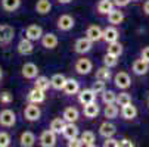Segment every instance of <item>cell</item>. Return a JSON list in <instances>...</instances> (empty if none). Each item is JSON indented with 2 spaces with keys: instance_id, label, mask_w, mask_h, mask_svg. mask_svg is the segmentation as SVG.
I'll use <instances>...</instances> for the list:
<instances>
[{
  "instance_id": "33",
  "label": "cell",
  "mask_w": 149,
  "mask_h": 147,
  "mask_svg": "<svg viewBox=\"0 0 149 147\" xmlns=\"http://www.w3.org/2000/svg\"><path fill=\"white\" fill-rule=\"evenodd\" d=\"M118 106L115 103H112V104H106L105 106V110H103V115H105V118H108V119H114V118H117L118 116Z\"/></svg>"
},
{
  "instance_id": "23",
  "label": "cell",
  "mask_w": 149,
  "mask_h": 147,
  "mask_svg": "<svg viewBox=\"0 0 149 147\" xmlns=\"http://www.w3.org/2000/svg\"><path fill=\"white\" fill-rule=\"evenodd\" d=\"M121 116H123L124 119H127V121L134 119V118L137 116V109H136V106H133V103L127 104V106H123V108H121Z\"/></svg>"
},
{
  "instance_id": "4",
  "label": "cell",
  "mask_w": 149,
  "mask_h": 147,
  "mask_svg": "<svg viewBox=\"0 0 149 147\" xmlns=\"http://www.w3.org/2000/svg\"><path fill=\"white\" fill-rule=\"evenodd\" d=\"M38 141H40L41 147H55L56 146V134L52 130H46L40 134Z\"/></svg>"
},
{
  "instance_id": "38",
  "label": "cell",
  "mask_w": 149,
  "mask_h": 147,
  "mask_svg": "<svg viewBox=\"0 0 149 147\" xmlns=\"http://www.w3.org/2000/svg\"><path fill=\"white\" fill-rule=\"evenodd\" d=\"M80 140L83 141V144H84V146H89V144H95L96 137H95V134H93L92 131H84V133L81 134Z\"/></svg>"
},
{
  "instance_id": "12",
  "label": "cell",
  "mask_w": 149,
  "mask_h": 147,
  "mask_svg": "<svg viewBox=\"0 0 149 147\" xmlns=\"http://www.w3.org/2000/svg\"><path fill=\"white\" fill-rule=\"evenodd\" d=\"M46 91H43V90H38V88H33V90H30L28 91V94H27V100L30 101V103H34V104H40V103H43L45 100H46V94H45Z\"/></svg>"
},
{
  "instance_id": "5",
  "label": "cell",
  "mask_w": 149,
  "mask_h": 147,
  "mask_svg": "<svg viewBox=\"0 0 149 147\" xmlns=\"http://www.w3.org/2000/svg\"><path fill=\"white\" fill-rule=\"evenodd\" d=\"M92 47H93V41H90L87 37L78 38V40L75 41V44H74V50H75V53H78V55H86V53H89V52L92 50Z\"/></svg>"
},
{
  "instance_id": "47",
  "label": "cell",
  "mask_w": 149,
  "mask_h": 147,
  "mask_svg": "<svg viewBox=\"0 0 149 147\" xmlns=\"http://www.w3.org/2000/svg\"><path fill=\"white\" fill-rule=\"evenodd\" d=\"M143 12L149 16V0H148V2H145V5H143Z\"/></svg>"
},
{
  "instance_id": "44",
  "label": "cell",
  "mask_w": 149,
  "mask_h": 147,
  "mask_svg": "<svg viewBox=\"0 0 149 147\" xmlns=\"http://www.w3.org/2000/svg\"><path fill=\"white\" fill-rule=\"evenodd\" d=\"M140 57H142L145 62H148V63H149V46L142 49V52H140Z\"/></svg>"
},
{
  "instance_id": "37",
  "label": "cell",
  "mask_w": 149,
  "mask_h": 147,
  "mask_svg": "<svg viewBox=\"0 0 149 147\" xmlns=\"http://www.w3.org/2000/svg\"><path fill=\"white\" fill-rule=\"evenodd\" d=\"M117 63H118V57H115V56H112V55H109V53H106L105 55V57H103V66H106V68H114V66H117Z\"/></svg>"
},
{
  "instance_id": "20",
  "label": "cell",
  "mask_w": 149,
  "mask_h": 147,
  "mask_svg": "<svg viewBox=\"0 0 149 147\" xmlns=\"http://www.w3.org/2000/svg\"><path fill=\"white\" fill-rule=\"evenodd\" d=\"M19 144L21 147H33L36 144V135L31 131H24L19 137Z\"/></svg>"
},
{
  "instance_id": "8",
  "label": "cell",
  "mask_w": 149,
  "mask_h": 147,
  "mask_svg": "<svg viewBox=\"0 0 149 147\" xmlns=\"http://www.w3.org/2000/svg\"><path fill=\"white\" fill-rule=\"evenodd\" d=\"M21 74L27 79H36L38 77V66L36 63H33V62H27L21 68Z\"/></svg>"
},
{
  "instance_id": "2",
  "label": "cell",
  "mask_w": 149,
  "mask_h": 147,
  "mask_svg": "<svg viewBox=\"0 0 149 147\" xmlns=\"http://www.w3.org/2000/svg\"><path fill=\"white\" fill-rule=\"evenodd\" d=\"M16 124V113L10 109H3L0 110V127L5 128H12Z\"/></svg>"
},
{
  "instance_id": "27",
  "label": "cell",
  "mask_w": 149,
  "mask_h": 147,
  "mask_svg": "<svg viewBox=\"0 0 149 147\" xmlns=\"http://www.w3.org/2000/svg\"><path fill=\"white\" fill-rule=\"evenodd\" d=\"M52 10V3L49 0H37L36 3V12L38 15H46Z\"/></svg>"
},
{
  "instance_id": "17",
  "label": "cell",
  "mask_w": 149,
  "mask_h": 147,
  "mask_svg": "<svg viewBox=\"0 0 149 147\" xmlns=\"http://www.w3.org/2000/svg\"><path fill=\"white\" fill-rule=\"evenodd\" d=\"M118 37H120V32H118V30L112 25V27H106V28L103 30V38H102V40H105L108 44H111V43H115V41H118Z\"/></svg>"
},
{
  "instance_id": "7",
  "label": "cell",
  "mask_w": 149,
  "mask_h": 147,
  "mask_svg": "<svg viewBox=\"0 0 149 147\" xmlns=\"http://www.w3.org/2000/svg\"><path fill=\"white\" fill-rule=\"evenodd\" d=\"M16 50H18V53L21 55V56H28V55H31L33 52H34V41H31V40H28V38H21L19 40V43H18V46H16Z\"/></svg>"
},
{
  "instance_id": "22",
  "label": "cell",
  "mask_w": 149,
  "mask_h": 147,
  "mask_svg": "<svg viewBox=\"0 0 149 147\" xmlns=\"http://www.w3.org/2000/svg\"><path fill=\"white\" fill-rule=\"evenodd\" d=\"M114 6L115 5L112 0H99L96 9H97V13H100V15H108L114 9Z\"/></svg>"
},
{
  "instance_id": "19",
  "label": "cell",
  "mask_w": 149,
  "mask_h": 147,
  "mask_svg": "<svg viewBox=\"0 0 149 147\" xmlns=\"http://www.w3.org/2000/svg\"><path fill=\"white\" fill-rule=\"evenodd\" d=\"M132 69H133V72H134L136 75H145V74H148V71H149V63H148V62H145V60L140 57V59H136V60L133 62Z\"/></svg>"
},
{
  "instance_id": "21",
  "label": "cell",
  "mask_w": 149,
  "mask_h": 147,
  "mask_svg": "<svg viewBox=\"0 0 149 147\" xmlns=\"http://www.w3.org/2000/svg\"><path fill=\"white\" fill-rule=\"evenodd\" d=\"M67 82V77L63 74H55L50 78V87L55 90H63V86Z\"/></svg>"
},
{
  "instance_id": "31",
  "label": "cell",
  "mask_w": 149,
  "mask_h": 147,
  "mask_svg": "<svg viewBox=\"0 0 149 147\" xmlns=\"http://www.w3.org/2000/svg\"><path fill=\"white\" fill-rule=\"evenodd\" d=\"M84 116L86 118H96L99 115V106H97V103H90V104H86L84 106Z\"/></svg>"
},
{
  "instance_id": "40",
  "label": "cell",
  "mask_w": 149,
  "mask_h": 147,
  "mask_svg": "<svg viewBox=\"0 0 149 147\" xmlns=\"http://www.w3.org/2000/svg\"><path fill=\"white\" fill-rule=\"evenodd\" d=\"M0 101H2L3 104H10L13 101V96L10 91H2L0 93Z\"/></svg>"
},
{
  "instance_id": "1",
  "label": "cell",
  "mask_w": 149,
  "mask_h": 147,
  "mask_svg": "<svg viewBox=\"0 0 149 147\" xmlns=\"http://www.w3.org/2000/svg\"><path fill=\"white\" fill-rule=\"evenodd\" d=\"M15 38V28L8 24H0V46L10 44Z\"/></svg>"
},
{
  "instance_id": "50",
  "label": "cell",
  "mask_w": 149,
  "mask_h": 147,
  "mask_svg": "<svg viewBox=\"0 0 149 147\" xmlns=\"http://www.w3.org/2000/svg\"><path fill=\"white\" fill-rule=\"evenodd\" d=\"M2 77H3V72H2V68H0V79H2Z\"/></svg>"
},
{
  "instance_id": "29",
  "label": "cell",
  "mask_w": 149,
  "mask_h": 147,
  "mask_svg": "<svg viewBox=\"0 0 149 147\" xmlns=\"http://www.w3.org/2000/svg\"><path fill=\"white\" fill-rule=\"evenodd\" d=\"M65 125H67V122H65L63 118H55L50 122V128L49 130H52L55 134H61L63 131V128H65Z\"/></svg>"
},
{
  "instance_id": "36",
  "label": "cell",
  "mask_w": 149,
  "mask_h": 147,
  "mask_svg": "<svg viewBox=\"0 0 149 147\" xmlns=\"http://www.w3.org/2000/svg\"><path fill=\"white\" fill-rule=\"evenodd\" d=\"M118 106H127V104H130L132 103V97H130V94L129 93H120V94H117V101H115Z\"/></svg>"
},
{
  "instance_id": "30",
  "label": "cell",
  "mask_w": 149,
  "mask_h": 147,
  "mask_svg": "<svg viewBox=\"0 0 149 147\" xmlns=\"http://www.w3.org/2000/svg\"><path fill=\"white\" fill-rule=\"evenodd\" d=\"M34 87L36 88H38V90H43V91H46V90H49V87H50V79L47 78V77H37L36 79H34Z\"/></svg>"
},
{
  "instance_id": "28",
  "label": "cell",
  "mask_w": 149,
  "mask_h": 147,
  "mask_svg": "<svg viewBox=\"0 0 149 147\" xmlns=\"http://www.w3.org/2000/svg\"><path fill=\"white\" fill-rule=\"evenodd\" d=\"M0 5L5 12H15L21 6V0H2Z\"/></svg>"
},
{
  "instance_id": "35",
  "label": "cell",
  "mask_w": 149,
  "mask_h": 147,
  "mask_svg": "<svg viewBox=\"0 0 149 147\" xmlns=\"http://www.w3.org/2000/svg\"><path fill=\"white\" fill-rule=\"evenodd\" d=\"M102 101L105 104H112V103L117 101V94L112 90H105L102 93Z\"/></svg>"
},
{
  "instance_id": "16",
  "label": "cell",
  "mask_w": 149,
  "mask_h": 147,
  "mask_svg": "<svg viewBox=\"0 0 149 147\" xmlns=\"http://www.w3.org/2000/svg\"><path fill=\"white\" fill-rule=\"evenodd\" d=\"M115 133H117V128H115L114 124H111V122H108V121L103 122V124H100V127H99V134H100L102 137L111 138V137L115 135Z\"/></svg>"
},
{
  "instance_id": "15",
  "label": "cell",
  "mask_w": 149,
  "mask_h": 147,
  "mask_svg": "<svg viewBox=\"0 0 149 147\" xmlns=\"http://www.w3.org/2000/svg\"><path fill=\"white\" fill-rule=\"evenodd\" d=\"M86 37L93 41V43H96V41L102 40L103 38V30L97 25H90L87 30H86Z\"/></svg>"
},
{
  "instance_id": "45",
  "label": "cell",
  "mask_w": 149,
  "mask_h": 147,
  "mask_svg": "<svg viewBox=\"0 0 149 147\" xmlns=\"http://www.w3.org/2000/svg\"><path fill=\"white\" fill-rule=\"evenodd\" d=\"M118 147H134V144L130 141V140H127V138H123L118 141Z\"/></svg>"
},
{
  "instance_id": "6",
  "label": "cell",
  "mask_w": 149,
  "mask_h": 147,
  "mask_svg": "<svg viewBox=\"0 0 149 147\" xmlns=\"http://www.w3.org/2000/svg\"><path fill=\"white\" fill-rule=\"evenodd\" d=\"M75 72L80 74V75H87L90 74V71L93 69V63H92V60L87 59V57H81L75 62Z\"/></svg>"
},
{
  "instance_id": "43",
  "label": "cell",
  "mask_w": 149,
  "mask_h": 147,
  "mask_svg": "<svg viewBox=\"0 0 149 147\" xmlns=\"http://www.w3.org/2000/svg\"><path fill=\"white\" fill-rule=\"evenodd\" d=\"M68 147H83V141L80 140V138H71L70 141H68Z\"/></svg>"
},
{
  "instance_id": "42",
  "label": "cell",
  "mask_w": 149,
  "mask_h": 147,
  "mask_svg": "<svg viewBox=\"0 0 149 147\" xmlns=\"http://www.w3.org/2000/svg\"><path fill=\"white\" fill-rule=\"evenodd\" d=\"M103 147H118V140H114L112 137L111 138H106L103 141Z\"/></svg>"
},
{
  "instance_id": "26",
  "label": "cell",
  "mask_w": 149,
  "mask_h": 147,
  "mask_svg": "<svg viewBox=\"0 0 149 147\" xmlns=\"http://www.w3.org/2000/svg\"><path fill=\"white\" fill-rule=\"evenodd\" d=\"M62 135L65 137V138H68V140L75 138V137L78 135V127H77L75 124H70V122H67L65 128H63V131H62Z\"/></svg>"
},
{
  "instance_id": "3",
  "label": "cell",
  "mask_w": 149,
  "mask_h": 147,
  "mask_svg": "<svg viewBox=\"0 0 149 147\" xmlns=\"http://www.w3.org/2000/svg\"><path fill=\"white\" fill-rule=\"evenodd\" d=\"M40 116H41V110H40V108L37 106V104L28 103L27 106H25V109H24V118H25L27 121L36 122V121L40 119Z\"/></svg>"
},
{
  "instance_id": "49",
  "label": "cell",
  "mask_w": 149,
  "mask_h": 147,
  "mask_svg": "<svg viewBox=\"0 0 149 147\" xmlns=\"http://www.w3.org/2000/svg\"><path fill=\"white\" fill-rule=\"evenodd\" d=\"M86 147H97L96 144H89V146H86Z\"/></svg>"
},
{
  "instance_id": "39",
  "label": "cell",
  "mask_w": 149,
  "mask_h": 147,
  "mask_svg": "<svg viewBox=\"0 0 149 147\" xmlns=\"http://www.w3.org/2000/svg\"><path fill=\"white\" fill-rule=\"evenodd\" d=\"M10 141H12V138L6 131H0V147H9Z\"/></svg>"
},
{
  "instance_id": "25",
  "label": "cell",
  "mask_w": 149,
  "mask_h": 147,
  "mask_svg": "<svg viewBox=\"0 0 149 147\" xmlns=\"http://www.w3.org/2000/svg\"><path fill=\"white\" fill-rule=\"evenodd\" d=\"M78 116H80L78 110L75 108H72V106L67 108L65 110H63V113H62V118L65 119V122H70V124H74L78 119Z\"/></svg>"
},
{
  "instance_id": "9",
  "label": "cell",
  "mask_w": 149,
  "mask_h": 147,
  "mask_svg": "<svg viewBox=\"0 0 149 147\" xmlns=\"http://www.w3.org/2000/svg\"><path fill=\"white\" fill-rule=\"evenodd\" d=\"M114 84L121 88V90H125V88H129L132 86V79H130V75L124 72V71H120L115 77H114Z\"/></svg>"
},
{
  "instance_id": "41",
  "label": "cell",
  "mask_w": 149,
  "mask_h": 147,
  "mask_svg": "<svg viewBox=\"0 0 149 147\" xmlns=\"http://www.w3.org/2000/svg\"><path fill=\"white\" fill-rule=\"evenodd\" d=\"M92 90L97 94V93H103L105 91V82L100 81V79H95L93 86H92Z\"/></svg>"
},
{
  "instance_id": "24",
  "label": "cell",
  "mask_w": 149,
  "mask_h": 147,
  "mask_svg": "<svg viewBox=\"0 0 149 147\" xmlns=\"http://www.w3.org/2000/svg\"><path fill=\"white\" fill-rule=\"evenodd\" d=\"M108 21L111 25H120L123 21H124V13L120 10V9H112L109 13H108Z\"/></svg>"
},
{
  "instance_id": "11",
  "label": "cell",
  "mask_w": 149,
  "mask_h": 147,
  "mask_svg": "<svg viewBox=\"0 0 149 147\" xmlns=\"http://www.w3.org/2000/svg\"><path fill=\"white\" fill-rule=\"evenodd\" d=\"M75 25V19L71 15H61L58 18V30L61 31H70Z\"/></svg>"
},
{
  "instance_id": "14",
  "label": "cell",
  "mask_w": 149,
  "mask_h": 147,
  "mask_svg": "<svg viewBox=\"0 0 149 147\" xmlns=\"http://www.w3.org/2000/svg\"><path fill=\"white\" fill-rule=\"evenodd\" d=\"M96 100V93L92 90V88H84L80 91L78 94V101L83 104V106H86V104H90Z\"/></svg>"
},
{
  "instance_id": "48",
  "label": "cell",
  "mask_w": 149,
  "mask_h": 147,
  "mask_svg": "<svg viewBox=\"0 0 149 147\" xmlns=\"http://www.w3.org/2000/svg\"><path fill=\"white\" fill-rule=\"evenodd\" d=\"M59 3H62V5H67V3H70V2H72V0H58Z\"/></svg>"
},
{
  "instance_id": "10",
  "label": "cell",
  "mask_w": 149,
  "mask_h": 147,
  "mask_svg": "<svg viewBox=\"0 0 149 147\" xmlns=\"http://www.w3.org/2000/svg\"><path fill=\"white\" fill-rule=\"evenodd\" d=\"M43 28L40 25H36V24H31L25 28V38L31 40V41H37V40H41L43 37Z\"/></svg>"
},
{
  "instance_id": "51",
  "label": "cell",
  "mask_w": 149,
  "mask_h": 147,
  "mask_svg": "<svg viewBox=\"0 0 149 147\" xmlns=\"http://www.w3.org/2000/svg\"><path fill=\"white\" fill-rule=\"evenodd\" d=\"M148 108H149V97H148Z\"/></svg>"
},
{
  "instance_id": "46",
  "label": "cell",
  "mask_w": 149,
  "mask_h": 147,
  "mask_svg": "<svg viewBox=\"0 0 149 147\" xmlns=\"http://www.w3.org/2000/svg\"><path fill=\"white\" fill-rule=\"evenodd\" d=\"M112 2H114V5H115V6H118V8H124V6L129 5V3L132 2V0H112Z\"/></svg>"
},
{
  "instance_id": "13",
  "label": "cell",
  "mask_w": 149,
  "mask_h": 147,
  "mask_svg": "<svg viewBox=\"0 0 149 147\" xmlns=\"http://www.w3.org/2000/svg\"><path fill=\"white\" fill-rule=\"evenodd\" d=\"M41 46H43L45 49H47V50H53L56 46H58V43H59V40H58V37L53 34V32H46V34H43V37H41Z\"/></svg>"
},
{
  "instance_id": "32",
  "label": "cell",
  "mask_w": 149,
  "mask_h": 147,
  "mask_svg": "<svg viewBox=\"0 0 149 147\" xmlns=\"http://www.w3.org/2000/svg\"><path fill=\"white\" fill-rule=\"evenodd\" d=\"M95 78H96V79H100V81H103V82H106V81H109V79L112 78V74H111L109 68L102 66V68H99V69L96 71Z\"/></svg>"
},
{
  "instance_id": "34",
  "label": "cell",
  "mask_w": 149,
  "mask_h": 147,
  "mask_svg": "<svg viewBox=\"0 0 149 147\" xmlns=\"http://www.w3.org/2000/svg\"><path fill=\"white\" fill-rule=\"evenodd\" d=\"M108 53L112 55V56H115V57H120L123 55V44L118 43V41L108 44Z\"/></svg>"
},
{
  "instance_id": "18",
  "label": "cell",
  "mask_w": 149,
  "mask_h": 147,
  "mask_svg": "<svg viewBox=\"0 0 149 147\" xmlns=\"http://www.w3.org/2000/svg\"><path fill=\"white\" fill-rule=\"evenodd\" d=\"M80 91V84L77 79L74 78H67V82L63 86V93L68 94V96H72V94H77Z\"/></svg>"
}]
</instances>
